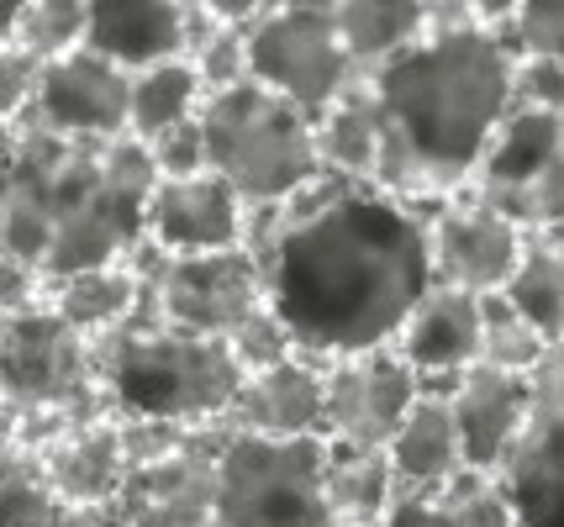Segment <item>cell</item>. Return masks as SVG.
<instances>
[{"label":"cell","mask_w":564,"mask_h":527,"mask_svg":"<svg viewBox=\"0 0 564 527\" xmlns=\"http://www.w3.org/2000/svg\"><path fill=\"white\" fill-rule=\"evenodd\" d=\"M317 153H322V169L359 179V185H380L386 117H380V96H375L369 79H359L344 101L317 122Z\"/></svg>","instance_id":"obj_23"},{"label":"cell","mask_w":564,"mask_h":527,"mask_svg":"<svg viewBox=\"0 0 564 527\" xmlns=\"http://www.w3.org/2000/svg\"><path fill=\"white\" fill-rule=\"evenodd\" d=\"M338 32L359 75H380L433 32V6L422 0H338Z\"/></svg>","instance_id":"obj_22"},{"label":"cell","mask_w":564,"mask_h":527,"mask_svg":"<svg viewBox=\"0 0 564 527\" xmlns=\"http://www.w3.org/2000/svg\"><path fill=\"white\" fill-rule=\"evenodd\" d=\"M159 259L164 253L143 243V249L132 253V264H111V270H90V275H74V279H58L48 285V306L64 317V322L79 332V338H111V332H122L148 301V279L159 270Z\"/></svg>","instance_id":"obj_19"},{"label":"cell","mask_w":564,"mask_h":527,"mask_svg":"<svg viewBox=\"0 0 564 527\" xmlns=\"http://www.w3.org/2000/svg\"><path fill=\"white\" fill-rule=\"evenodd\" d=\"M386 117L380 190L401 201L469 196L496 132L517 111V53L475 6H433V32L380 75H369Z\"/></svg>","instance_id":"obj_2"},{"label":"cell","mask_w":564,"mask_h":527,"mask_svg":"<svg viewBox=\"0 0 564 527\" xmlns=\"http://www.w3.org/2000/svg\"><path fill=\"white\" fill-rule=\"evenodd\" d=\"M501 296L539 327L554 349H564V249H560V238H528L522 270H517V279Z\"/></svg>","instance_id":"obj_27"},{"label":"cell","mask_w":564,"mask_h":527,"mask_svg":"<svg viewBox=\"0 0 564 527\" xmlns=\"http://www.w3.org/2000/svg\"><path fill=\"white\" fill-rule=\"evenodd\" d=\"M0 385L11 417H32V411L79 417V422L111 417L96 375V343L79 338L53 306L0 322Z\"/></svg>","instance_id":"obj_6"},{"label":"cell","mask_w":564,"mask_h":527,"mask_svg":"<svg viewBox=\"0 0 564 527\" xmlns=\"http://www.w3.org/2000/svg\"><path fill=\"white\" fill-rule=\"evenodd\" d=\"M501 32H507L517 58H554V64H564V0L517 6V17Z\"/></svg>","instance_id":"obj_33"},{"label":"cell","mask_w":564,"mask_h":527,"mask_svg":"<svg viewBox=\"0 0 564 527\" xmlns=\"http://www.w3.org/2000/svg\"><path fill=\"white\" fill-rule=\"evenodd\" d=\"M227 349H232V359L243 364V375H264V370H274V364H285V359H295V338L291 327L280 322V311L274 306H264V311H253L232 338H227Z\"/></svg>","instance_id":"obj_32"},{"label":"cell","mask_w":564,"mask_h":527,"mask_svg":"<svg viewBox=\"0 0 564 527\" xmlns=\"http://www.w3.org/2000/svg\"><path fill=\"white\" fill-rule=\"evenodd\" d=\"M391 464L395 480H401V496H443L459 475H469L448 396H422L412 406L406 427L395 432L391 443Z\"/></svg>","instance_id":"obj_21"},{"label":"cell","mask_w":564,"mask_h":527,"mask_svg":"<svg viewBox=\"0 0 564 527\" xmlns=\"http://www.w3.org/2000/svg\"><path fill=\"white\" fill-rule=\"evenodd\" d=\"M227 427H206L185 453L132 470L106 527H217V459Z\"/></svg>","instance_id":"obj_11"},{"label":"cell","mask_w":564,"mask_h":527,"mask_svg":"<svg viewBox=\"0 0 564 527\" xmlns=\"http://www.w3.org/2000/svg\"><path fill=\"white\" fill-rule=\"evenodd\" d=\"M496 480L507 485L522 527H564V349L539 364L528 432Z\"/></svg>","instance_id":"obj_13"},{"label":"cell","mask_w":564,"mask_h":527,"mask_svg":"<svg viewBox=\"0 0 564 527\" xmlns=\"http://www.w3.org/2000/svg\"><path fill=\"white\" fill-rule=\"evenodd\" d=\"M549 353H554V343L507 296H486V359L480 364L507 370V375H539Z\"/></svg>","instance_id":"obj_29"},{"label":"cell","mask_w":564,"mask_h":527,"mask_svg":"<svg viewBox=\"0 0 564 527\" xmlns=\"http://www.w3.org/2000/svg\"><path fill=\"white\" fill-rule=\"evenodd\" d=\"M122 427V449L132 470H148V464H164L174 453H185L196 443L191 427H174V422H138V417H117Z\"/></svg>","instance_id":"obj_34"},{"label":"cell","mask_w":564,"mask_h":527,"mask_svg":"<svg viewBox=\"0 0 564 527\" xmlns=\"http://www.w3.org/2000/svg\"><path fill=\"white\" fill-rule=\"evenodd\" d=\"M58 512H64V502L53 491L43 453L6 443V453H0V527H53Z\"/></svg>","instance_id":"obj_28"},{"label":"cell","mask_w":564,"mask_h":527,"mask_svg":"<svg viewBox=\"0 0 564 527\" xmlns=\"http://www.w3.org/2000/svg\"><path fill=\"white\" fill-rule=\"evenodd\" d=\"M148 243L164 259L248 249V201L217 175L164 179L148 206Z\"/></svg>","instance_id":"obj_14"},{"label":"cell","mask_w":564,"mask_h":527,"mask_svg":"<svg viewBox=\"0 0 564 527\" xmlns=\"http://www.w3.org/2000/svg\"><path fill=\"white\" fill-rule=\"evenodd\" d=\"M217 527H344L327 496V438L270 443L227 427L217 459Z\"/></svg>","instance_id":"obj_5"},{"label":"cell","mask_w":564,"mask_h":527,"mask_svg":"<svg viewBox=\"0 0 564 527\" xmlns=\"http://www.w3.org/2000/svg\"><path fill=\"white\" fill-rule=\"evenodd\" d=\"M153 149V164H159V175L164 179H200L212 175V149H206V132H200V117L185 127H174L164 138H153L148 143Z\"/></svg>","instance_id":"obj_35"},{"label":"cell","mask_w":564,"mask_h":527,"mask_svg":"<svg viewBox=\"0 0 564 527\" xmlns=\"http://www.w3.org/2000/svg\"><path fill=\"white\" fill-rule=\"evenodd\" d=\"M517 111H543V117H564V64L554 58H517Z\"/></svg>","instance_id":"obj_36"},{"label":"cell","mask_w":564,"mask_h":527,"mask_svg":"<svg viewBox=\"0 0 564 527\" xmlns=\"http://www.w3.org/2000/svg\"><path fill=\"white\" fill-rule=\"evenodd\" d=\"M200 132L212 149V175L227 179L248 211L291 201L306 179L322 175L317 122L253 79L227 96H206Z\"/></svg>","instance_id":"obj_4"},{"label":"cell","mask_w":564,"mask_h":527,"mask_svg":"<svg viewBox=\"0 0 564 527\" xmlns=\"http://www.w3.org/2000/svg\"><path fill=\"white\" fill-rule=\"evenodd\" d=\"M200 111H206V85H200L191 58H174V64L132 75V138L153 143L174 127L196 122Z\"/></svg>","instance_id":"obj_26"},{"label":"cell","mask_w":564,"mask_h":527,"mask_svg":"<svg viewBox=\"0 0 564 527\" xmlns=\"http://www.w3.org/2000/svg\"><path fill=\"white\" fill-rule=\"evenodd\" d=\"M153 301H159V317L170 327L227 343L253 311L270 306V285H264V270L248 249L200 253V259H159Z\"/></svg>","instance_id":"obj_8"},{"label":"cell","mask_w":564,"mask_h":527,"mask_svg":"<svg viewBox=\"0 0 564 527\" xmlns=\"http://www.w3.org/2000/svg\"><path fill=\"white\" fill-rule=\"evenodd\" d=\"M90 11L85 0H32V6H6V48H22L43 69L64 64L79 48H90Z\"/></svg>","instance_id":"obj_25"},{"label":"cell","mask_w":564,"mask_h":527,"mask_svg":"<svg viewBox=\"0 0 564 527\" xmlns=\"http://www.w3.org/2000/svg\"><path fill=\"white\" fill-rule=\"evenodd\" d=\"M43 464H48V480H53V491H58V502L74 506V512H111V502L122 496L127 475H132L117 417L74 427L69 438H58V443L43 453Z\"/></svg>","instance_id":"obj_20"},{"label":"cell","mask_w":564,"mask_h":527,"mask_svg":"<svg viewBox=\"0 0 564 527\" xmlns=\"http://www.w3.org/2000/svg\"><path fill=\"white\" fill-rule=\"evenodd\" d=\"M96 375L106 391L111 417H138V422H174L206 432L227 427L238 391H243V364L227 343L180 332L159 317L153 279H148L143 311L96 343Z\"/></svg>","instance_id":"obj_3"},{"label":"cell","mask_w":564,"mask_h":527,"mask_svg":"<svg viewBox=\"0 0 564 527\" xmlns=\"http://www.w3.org/2000/svg\"><path fill=\"white\" fill-rule=\"evenodd\" d=\"M90 48L143 75L174 58H191V6L180 0H100L90 11Z\"/></svg>","instance_id":"obj_18"},{"label":"cell","mask_w":564,"mask_h":527,"mask_svg":"<svg viewBox=\"0 0 564 527\" xmlns=\"http://www.w3.org/2000/svg\"><path fill=\"white\" fill-rule=\"evenodd\" d=\"M191 64H196L206 96H227V90L248 85V79H253V58H248V26L217 22V32H212L196 53H191Z\"/></svg>","instance_id":"obj_30"},{"label":"cell","mask_w":564,"mask_h":527,"mask_svg":"<svg viewBox=\"0 0 564 527\" xmlns=\"http://www.w3.org/2000/svg\"><path fill=\"white\" fill-rule=\"evenodd\" d=\"M448 402H454L465 464L475 475H501V464L512 459L517 438L528 432V417H533V375L475 364Z\"/></svg>","instance_id":"obj_17"},{"label":"cell","mask_w":564,"mask_h":527,"mask_svg":"<svg viewBox=\"0 0 564 527\" xmlns=\"http://www.w3.org/2000/svg\"><path fill=\"white\" fill-rule=\"evenodd\" d=\"M522 253L528 232L480 196H459L454 206L433 211V270L448 290H469L480 301L501 296L522 270Z\"/></svg>","instance_id":"obj_12"},{"label":"cell","mask_w":564,"mask_h":527,"mask_svg":"<svg viewBox=\"0 0 564 527\" xmlns=\"http://www.w3.org/2000/svg\"><path fill=\"white\" fill-rule=\"evenodd\" d=\"M380 527H454V512L443 496H401Z\"/></svg>","instance_id":"obj_38"},{"label":"cell","mask_w":564,"mask_h":527,"mask_svg":"<svg viewBox=\"0 0 564 527\" xmlns=\"http://www.w3.org/2000/svg\"><path fill=\"white\" fill-rule=\"evenodd\" d=\"M37 85H43V64L37 58H26L22 48H0V117H6V127L22 122L32 111Z\"/></svg>","instance_id":"obj_37"},{"label":"cell","mask_w":564,"mask_h":527,"mask_svg":"<svg viewBox=\"0 0 564 527\" xmlns=\"http://www.w3.org/2000/svg\"><path fill=\"white\" fill-rule=\"evenodd\" d=\"M395 349L422 375V396H454L459 380L486 359V301L438 285L417 306Z\"/></svg>","instance_id":"obj_15"},{"label":"cell","mask_w":564,"mask_h":527,"mask_svg":"<svg viewBox=\"0 0 564 527\" xmlns=\"http://www.w3.org/2000/svg\"><path fill=\"white\" fill-rule=\"evenodd\" d=\"M443 502L454 512V527H522L507 485L496 475H475L469 470V475H459L443 491Z\"/></svg>","instance_id":"obj_31"},{"label":"cell","mask_w":564,"mask_h":527,"mask_svg":"<svg viewBox=\"0 0 564 527\" xmlns=\"http://www.w3.org/2000/svg\"><path fill=\"white\" fill-rule=\"evenodd\" d=\"M248 58H253V85L274 90L312 122H322L365 79L344 48L338 0L333 6H312V0L264 6V17L248 26Z\"/></svg>","instance_id":"obj_7"},{"label":"cell","mask_w":564,"mask_h":527,"mask_svg":"<svg viewBox=\"0 0 564 527\" xmlns=\"http://www.w3.org/2000/svg\"><path fill=\"white\" fill-rule=\"evenodd\" d=\"M22 122H37L69 143H117L132 138V75L106 53L79 48L43 69L37 101Z\"/></svg>","instance_id":"obj_10"},{"label":"cell","mask_w":564,"mask_h":527,"mask_svg":"<svg viewBox=\"0 0 564 527\" xmlns=\"http://www.w3.org/2000/svg\"><path fill=\"white\" fill-rule=\"evenodd\" d=\"M327 496L344 527H380L401 502L391 449H348L327 443Z\"/></svg>","instance_id":"obj_24"},{"label":"cell","mask_w":564,"mask_h":527,"mask_svg":"<svg viewBox=\"0 0 564 527\" xmlns=\"http://www.w3.org/2000/svg\"><path fill=\"white\" fill-rule=\"evenodd\" d=\"M327 375V443L348 449H391L422 402V375L401 359V349L359 353L322 364Z\"/></svg>","instance_id":"obj_9"},{"label":"cell","mask_w":564,"mask_h":527,"mask_svg":"<svg viewBox=\"0 0 564 527\" xmlns=\"http://www.w3.org/2000/svg\"><path fill=\"white\" fill-rule=\"evenodd\" d=\"M248 253L312 364L395 349L417 306L438 290L433 211L380 185L354 190L317 222H280L274 206L248 211Z\"/></svg>","instance_id":"obj_1"},{"label":"cell","mask_w":564,"mask_h":527,"mask_svg":"<svg viewBox=\"0 0 564 527\" xmlns=\"http://www.w3.org/2000/svg\"><path fill=\"white\" fill-rule=\"evenodd\" d=\"M560 249H564V232H560Z\"/></svg>","instance_id":"obj_39"},{"label":"cell","mask_w":564,"mask_h":527,"mask_svg":"<svg viewBox=\"0 0 564 527\" xmlns=\"http://www.w3.org/2000/svg\"><path fill=\"white\" fill-rule=\"evenodd\" d=\"M227 427L248 432V438H270V443L327 438V375H322V364L295 353L264 375H248Z\"/></svg>","instance_id":"obj_16"}]
</instances>
